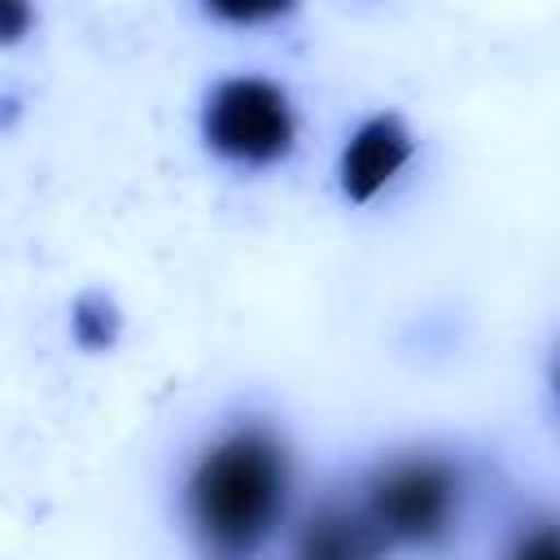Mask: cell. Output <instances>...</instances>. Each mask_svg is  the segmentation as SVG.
<instances>
[{
    "label": "cell",
    "mask_w": 560,
    "mask_h": 560,
    "mask_svg": "<svg viewBox=\"0 0 560 560\" xmlns=\"http://www.w3.org/2000/svg\"><path fill=\"white\" fill-rule=\"evenodd\" d=\"M293 455L271 424H236L219 433L188 468L184 516L219 560L254 556L289 512Z\"/></svg>",
    "instance_id": "6da1fadb"
},
{
    "label": "cell",
    "mask_w": 560,
    "mask_h": 560,
    "mask_svg": "<svg viewBox=\"0 0 560 560\" xmlns=\"http://www.w3.org/2000/svg\"><path fill=\"white\" fill-rule=\"evenodd\" d=\"M464 468L451 455L416 451L381 464L363 481V512L372 525L385 534V542L402 547H438L455 534L459 512H464Z\"/></svg>",
    "instance_id": "7a4b0ae2"
},
{
    "label": "cell",
    "mask_w": 560,
    "mask_h": 560,
    "mask_svg": "<svg viewBox=\"0 0 560 560\" xmlns=\"http://www.w3.org/2000/svg\"><path fill=\"white\" fill-rule=\"evenodd\" d=\"M201 140L232 166H276L298 144L293 96L262 74H228L206 92Z\"/></svg>",
    "instance_id": "3957f363"
},
{
    "label": "cell",
    "mask_w": 560,
    "mask_h": 560,
    "mask_svg": "<svg viewBox=\"0 0 560 560\" xmlns=\"http://www.w3.org/2000/svg\"><path fill=\"white\" fill-rule=\"evenodd\" d=\"M411 158H416L411 127L394 109L372 114L346 136L337 153V188L350 206H368L411 166Z\"/></svg>",
    "instance_id": "277c9868"
},
{
    "label": "cell",
    "mask_w": 560,
    "mask_h": 560,
    "mask_svg": "<svg viewBox=\"0 0 560 560\" xmlns=\"http://www.w3.org/2000/svg\"><path fill=\"white\" fill-rule=\"evenodd\" d=\"M389 542L363 512V503L324 499L306 521L298 525L293 556L289 560H385Z\"/></svg>",
    "instance_id": "5b68a950"
},
{
    "label": "cell",
    "mask_w": 560,
    "mask_h": 560,
    "mask_svg": "<svg viewBox=\"0 0 560 560\" xmlns=\"http://www.w3.org/2000/svg\"><path fill=\"white\" fill-rule=\"evenodd\" d=\"M118 332H122V315H118V302L109 293L88 289V293L74 298V306H70V337H74L79 350H88V354L114 350Z\"/></svg>",
    "instance_id": "8992f818"
},
{
    "label": "cell",
    "mask_w": 560,
    "mask_h": 560,
    "mask_svg": "<svg viewBox=\"0 0 560 560\" xmlns=\"http://www.w3.org/2000/svg\"><path fill=\"white\" fill-rule=\"evenodd\" d=\"M503 560H560V547H556V529H551V521H534V525L516 529V538L508 542Z\"/></svg>",
    "instance_id": "52a82bcc"
},
{
    "label": "cell",
    "mask_w": 560,
    "mask_h": 560,
    "mask_svg": "<svg viewBox=\"0 0 560 560\" xmlns=\"http://www.w3.org/2000/svg\"><path fill=\"white\" fill-rule=\"evenodd\" d=\"M35 26V9L18 4V0H0V44H18L26 39Z\"/></svg>",
    "instance_id": "ba28073f"
}]
</instances>
